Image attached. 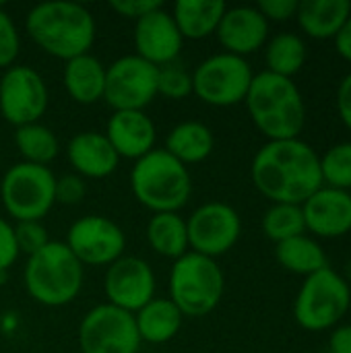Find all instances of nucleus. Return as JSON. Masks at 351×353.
<instances>
[{
  "label": "nucleus",
  "instance_id": "nucleus-17",
  "mask_svg": "<svg viewBox=\"0 0 351 353\" xmlns=\"http://www.w3.org/2000/svg\"><path fill=\"white\" fill-rule=\"evenodd\" d=\"M306 232L319 238H341L351 232V192L321 186L304 205Z\"/></svg>",
  "mask_w": 351,
  "mask_h": 353
},
{
  "label": "nucleus",
  "instance_id": "nucleus-15",
  "mask_svg": "<svg viewBox=\"0 0 351 353\" xmlns=\"http://www.w3.org/2000/svg\"><path fill=\"white\" fill-rule=\"evenodd\" d=\"M155 273L145 259L120 256L106 271L103 292L108 304L124 312H139L145 304H149L155 298Z\"/></svg>",
  "mask_w": 351,
  "mask_h": 353
},
{
  "label": "nucleus",
  "instance_id": "nucleus-11",
  "mask_svg": "<svg viewBox=\"0 0 351 353\" xmlns=\"http://www.w3.org/2000/svg\"><path fill=\"white\" fill-rule=\"evenodd\" d=\"M77 339L81 353H139L143 343L134 316L108 302L83 316Z\"/></svg>",
  "mask_w": 351,
  "mask_h": 353
},
{
  "label": "nucleus",
  "instance_id": "nucleus-9",
  "mask_svg": "<svg viewBox=\"0 0 351 353\" xmlns=\"http://www.w3.org/2000/svg\"><path fill=\"white\" fill-rule=\"evenodd\" d=\"M252 79L254 72L246 58L219 52L192 70V93L207 105L232 108L244 103Z\"/></svg>",
  "mask_w": 351,
  "mask_h": 353
},
{
  "label": "nucleus",
  "instance_id": "nucleus-34",
  "mask_svg": "<svg viewBox=\"0 0 351 353\" xmlns=\"http://www.w3.org/2000/svg\"><path fill=\"white\" fill-rule=\"evenodd\" d=\"M14 238L19 244V252H25L27 256L35 254L46 244H50L48 230L41 221H17L14 223Z\"/></svg>",
  "mask_w": 351,
  "mask_h": 353
},
{
  "label": "nucleus",
  "instance_id": "nucleus-23",
  "mask_svg": "<svg viewBox=\"0 0 351 353\" xmlns=\"http://www.w3.org/2000/svg\"><path fill=\"white\" fill-rule=\"evenodd\" d=\"M132 316L141 341L153 345L172 341L180 333L184 323L182 312L170 298H153Z\"/></svg>",
  "mask_w": 351,
  "mask_h": 353
},
{
  "label": "nucleus",
  "instance_id": "nucleus-41",
  "mask_svg": "<svg viewBox=\"0 0 351 353\" xmlns=\"http://www.w3.org/2000/svg\"><path fill=\"white\" fill-rule=\"evenodd\" d=\"M335 50L343 60L351 62V17L345 21L341 31L335 35Z\"/></svg>",
  "mask_w": 351,
  "mask_h": 353
},
{
  "label": "nucleus",
  "instance_id": "nucleus-37",
  "mask_svg": "<svg viewBox=\"0 0 351 353\" xmlns=\"http://www.w3.org/2000/svg\"><path fill=\"white\" fill-rule=\"evenodd\" d=\"M159 6H163L159 0H112L110 2V8L114 12H118L124 19H132V21H139L141 17L149 14L151 10H155Z\"/></svg>",
  "mask_w": 351,
  "mask_h": 353
},
{
  "label": "nucleus",
  "instance_id": "nucleus-30",
  "mask_svg": "<svg viewBox=\"0 0 351 353\" xmlns=\"http://www.w3.org/2000/svg\"><path fill=\"white\" fill-rule=\"evenodd\" d=\"M263 232L275 244L306 234L302 205L273 203L263 215Z\"/></svg>",
  "mask_w": 351,
  "mask_h": 353
},
{
  "label": "nucleus",
  "instance_id": "nucleus-22",
  "mask_svg": "<svg viewBox=\"0 0 351 353\" xmlns=\"http://www.w3.org/2000/svg\"><path fill=\"white\" fill-rule=\"evenodd\" d=\"M350 17V0H302L296 12L300 29L312 39H335Z\"/></svg>",
  "mask_w": 351,
  "mask_h": 353
},
{
  "label": "nucleus",
  "instance_id": "nucleus-27",
  "mask_svg": "<svg viewBox=\"0 0 351 353\" xmlns=\"http://www.w3.org/2000/svg\"><path fill=\"white\" fill-rule=\"evenodd\" d=\"M275 259L285 271L304 277L314 275L321 269L329 267L323 246L306 234L275 244Z\"/></svg>",
  "mask_w": 351,
  "mask_h": 353
},
{
  "label": "nucleus",
  "instance_id": "nucleus-19",
  "mask_svg": "<svg viewBox=\"0 0 351 353\" xmlns=\"http://www.w3.org/2000/svg\"><path fill=\"white\" fill-rule=\"evenodd\" d=\"M103 134L120 159L124 157L132 161L151 153L157 141V128L151 116H147L141 110L114 112L108 120Z\"/></svg>",
  "mask_w": 351,
  "mask_h": 353
},
{
  "label": "nucleus",
  "instance_id": "nucleus-1",
  "mask_svg": "<svg viewBox=\"0 0 351 353\" xmlns=\"http://www.w3.org/2000/svg\"><path fill=\"white\" fill-rule=\"evenodd\" d=\"M254 188L271 203L304 205L323 184L321 155L302 139L267 141L250 165Z\"/></svg>",
  "mask_w": 351,
  "mask_h": 353
},
{
  "label": "nucleus",
  "instance_id": "nucleus-3",
  "mask_svg": "<svg viewBox=\"0 0 351 353\" xmlns=\"http://www.w3.org/2000/svg\"><path fill=\"white\" fill-rule=\"evenodd\" d=\"M244 103L250 120L269 141L300 139L306 126V103L292 79L269 70L254 74Z\"/></svg>",
  "mask_w": 351,
  "mask_h": 353
},
{
  "label": "nucleus",
  "instance_id": "nucleus-38",
  "mask_svg": "<svg viewBox=\"0 0 351 353\" xmlns=\"http://www.w3.org/2000/svg\"><path fill=\"white\" fill-rule=\"evenodd\" d=\"M298 4H300L298 0H261L257 4V8L263 12V17L267 21L283 23V21H290L292 17H296Z\"/></svg>",
  "mask_w": 351,
  "mask_h": 353
},
{
  "label": "nucleus",
  "instance_id": "nucleus-4",
  "mask_svg": "<svg viewBox=\"0 0 351 353\" xmlns=\"http://www.w3.org/2000/svg\"><path fill=\"white\" fill-rule=\"evenodd\" d=\"M130 188L134 199L155 213H178L192 194V178L184 163L166 149H153L137 159L130 170Z\"/></svg>",
  "mask_w": 351,
  "mask_h": 353
},
{
  "label": "nucleus",
  "instance_id": "nucleus-26",
  "mask_svg": "<svg viewBox=\"0 0 351 353\" xmlns=\"http://www.w3.org/2000/svg\"><path fill=\"white\" fill-rule=\"evenodd\" d=\"M147 242L153 252L166 259H180L188 248L186 219L180 213H155L147 223Z\"/></svg>",
  "mask_w": 351,
  "mask_h": 353
},
{
  "label": "nucleus",
  "instance_id": "nucleus-18",
  "mask_svg": "<svg viewBox=\"0 0 351 353\" xmlns=\"http://www.w3.org/2000/svg\"><path fill=\"white\" fill-rule=\"evenodd\" d=\"M215 35L228 54L246 58L267 43L269 21L257 6H234L223 12Z\"/></svg>",
  "mask_w": 351,
  "mask_h": 353
},
{
  "label": "nucleus",
  "instance_id": "nucleus-8",
  "mask_svg": "<svg viewBox=\"0 0 351 353\" xmlns=\"http://www.w3.org/2000/svg\"><path fill=\"white\" fill-rule=\"evenodd\" d=\"M56 176L46 165L14 163L0 182L4 211L14 221H41L56 205Z\"/></svg>",
  "mask_w": 351,
  "mask_h": 353
},
{
  "label": "nucleus",
  "instance_id": "nucleus-28",
  "mask_svg": "<svg viewBox=\"0 0 351 353\" xmlns=\"http://www.w3.org/2000/svg\"><path fill=\"white\" fill-rule=\"evenodd\" d=\"M306 58H308V50H306L304 39L292 31H283L271 37L265 50L267 70L285 79H292L294 74H298L304 68Z\"/></svg>",
  "mask_w": 351,
  "mask_h": 353
},
{
  "label": "nucleus",
  "instance_id": "nucleus-12",
  "mask_svg": "<svg viewBox=\"0 0 351 353\" xmlns=\"http://www.w3.org/2000/svg\"><path fill=\"white\" fill-rule=\"evenodd\" d=\"M50 103L43 77L27 66L12 64L0 77V114L14 128L39 122Z\"/></svg>",
  "mask_w": 351,
  "mask_h": 353
},
{
  "label": "nucleus",
  "instance_id": "nucleus-35",
  "mask_svg": "<svg viewBox=\"0 0 351 353\" xmlns=\"http://www.w3.org/2000/svg\"><path fill=\"white\" fill-rule=\"evenodd\" d=\"M87 194V182L85 178L77 176V174H64L60 178H56V186H54V196L56 203L60 205H79Z\"/></svg>",
  "mask_w": 351,
  "mask_h": 353
},
{
  "label": "nucleus",
  "instance_id": "nucleus-29",
  "mask_svg": "<svg viewBox=\"0 0 351 353\" xmlns=\"http://www.w3.org/2000/svg\"><path fill=\"white\" fill-rule=\"evenodd\" d=\"M14 145L25 163H35L46 168L60 153V141L56 132L41 122L14 128Z\"/></svg>",
  "mask_w": 351,
  "mask_h": 353
},
{
  "label": "nucleus",
  "instance_id": "nucleus-33",
  "mask_svg": "<svg viewBox=\"0 0 351 353\" xmlns=\"http://www.w3.org/2000/svg\"><path fill=\"white\" fill-rule=\"evenodd\" d=\"M21 37L12 17L0 6V68H10L19 56Z\"/></svg>",
  "mask_w": 351,
  "mask_h": 353
},
{
  "label": "nucleus",
  "instance_id": "nucleus-40",
  "mask_svg": "<svg viewBox=\"0 0 351 353\" xmlns=\"http://www.w3.org/2000/svg\"><path fill=\"white\" fill-rule=\"evenodd\" d=\"M331 353H351V325H339L329 337Z\"/></svg>",
  "mask_w": 351,
  "mask_h": 353
},
{
  "label": "nucleus",
  "instance_id": "nucleus-20",
  "mask_svg": "<svg viewBox=\"0 0 351 353\" xmlns=\"http://www.w3.org/2000/svg\"><path fill=\"white\" fill-rule=\"evenodd\" d=\"M66 157L74 174L85 180L108 178L116 172L120 163V157L106 139V134L97 130H85L74 134L68 141Z\"/></svg>",
  "mask_w": 351,
  "mask_h": 353
},
{
  "label": "nucleus",
  "instance_id": "nucleus-2",
  "mask_svg": "<svg viewBox=\"0 0 351 353\" xmlns=\"http://www.w3.org/2000/svg\"><path fill=\"white\" fill-rule=\"evenodd\" d=\"M25 31L48 56L72 60L89 54L95 43V17L89 8L70 0H50L35 4L25 17Z\"/></svg>",
  "mask_w": 351,
  "mask_h": 353
},
{
  "label": "nucleus",
  "instance_id": "nucleus-21",
  "mask_svg": "<svg viewBox=\"0 0 351 353\" xmlns=\"http://www.w3.org/2000/svg\"><path fill=\"white\" fill-rule=\"evenodd\" d=\"M62 83L72 101L81 105H93L103 99L106 66L93 54L77 56L64 62Z\"/></svg>",
  "mask_w": 351,
  "mask_h": 353
},
{
  "label": "nucleus",
  "instance_id": "nucleus-10",
  "mask_svg": "<svg viewBox=\"0 0 351 353\" xmlns=\"http://www.w3.org/2000/svg\"><path fill=\"white\" fill-rule=\"evenodd\" d=\"M159 68L137 54H126L106 66L103 101L114 112L141 110L157 97Z\"/></svg>",
  "mask_w": 351,
  "mask_h": 353
},
{
  "label": "nucleus",
  "instance_id": "nucleus-24",
  "mask_svg": "<svg viewBox=\"0 0 351 353\" xmlns=\"http://www.w3.org/2000/svg\"><path fill=\"white\" fill-rule=\"evenodd\" d=\"M228 4L223 0H178L172 8L174 23L182 39H205L221 23Z\"/></svg>",
  "mask_w": 351,
  "mask_h": 353
},
{
  "label": "nucleus",
  "instance_id": "nucleus-5",
  "mask_svg": "<svg viewBox=\"0 0 351 353\" xmlns=\"http://www.w3.org/2000/svg\"><path fill=\"white\" fill-rule=\"evenodd\" d=\"M85 267L64 242L50 240L41 250L27 256L23 281L29 298L48 308L70 304L83 288Z\"/></svg>",
  "mask_w": 351,
  "mask_h": 353
},
{
  "label": "nucleus",
  "instance_id": "nucleus-42",
  "mask_svg": "<svg viewBox=\"0 0 351 353\" xmlns=\"http://www.w3.org/2000/svg\"><path fill=\"white\" fill-rule=\"evenodd\" d=\"M0 168H2V149H0Z\"/></svg>",
  "mask_w": 351,
  "mask_h": 353
},
{
  "label": "nucleus",
  "instance_id": "nucleus-16",
  "mask_svg": "<svg viewBox=\"0 0 351 353\" xmlns=\"http://www.w3.org/2000/svg\"><path fill=\"white\" fill-rule=\"evenodd\" d=\"M134 48L137 56L143 60L159 66L176 62V58L182 52V35L174 23L172 12H168L163 6L151 10L149 14L134 21Z\"/></svg>",
  "mask_w": 351,
  "mask_h": 353
},
{
  "label": "nucleus",
  "instance_id": "nucleus-39",
  "mask_svg": "<svg viewBox=\"0 0 351 353\" xmlns=\"http://www.w3.org/2000/svg\"><path fill=\"white\" fill-rule=\"evenodd\" d=\"M337 112L341 122L351 130V72H348L337 87Z\"/></svg>",
  "mask_w": 351,
  "mask_h": 353
},
{
  "label": "nucleus",
  "instance_id": "nucleus-32",
  "mask_svg": "<svg viewBox=\"0 0 351 353\" xmlns=\"http://www.w3.org/2000/svg\"><path fill=\"white\" fill-rule=\"evenodd\" d=\"M157 95H163L174 101L192 95V72H188L184 66H180L176 62L159 66Z\"/></svg>",
  "mask_w": 351,
  "mask_h": 353
},
{
  "label": "nucleus",
  "instance_id": "nucleus-7",
  "mask_svg": "<svg viewBox=\"0 0 351 353\" xmlns=\"http://www.w3.org/2000/svg\"><path fill=\"white\" fill-rule=\"evenodd\" d=\"M351 308L350 283L331 267L308 275L294 302L296 323L310 333L339 327Z\"/></svg>",
  "mask_w": 351,
  "mask_h": 353
},
{
  "label": "nucleus",
  "instance_id": "nucleus-13",
  "mask_svg": "<svg viewBox=\"0 0 351 353\" xmlns=\"http://www.w3.org/2000/svg\"><path fill=\"white\" fill-rule=\"evenodd\" d=\"M188 248L197 254L217 259L230 252L242 236V219L238 211L219 201L197 207L186 219Z\"/></svg>",
  "mask_w": 351,
  "mask_h": 353
},
{
  "label": "nucleus",
  "instance_id": "nucleus-6",
  "mask_svg": "<svg viewBox=\"0 0 351 353\" xmlns=\"http://www.w3.org/2000/svg\"><path fill=\"white\" fill-rule=\"evenodd\" d=\"M225 290V277L215 259L188 250L176 259L170 271V300L184 319H201L211 314Z\"/></svg>",
  "mask_w": 351,
  "mask_h": 353
},
{
  "label": "nucleus",
  "instance_id": "nucleus-31",
  "mask_svg": "<svg viewBox=\"0 0 351 353\" xmlns=\"http://www.w3.org/2000/svg\"><path fill=\"white\" fill-rule=\"evenodd\" d=\"M323 184L339 190H351V143H339L321 157Z\"/></svg>",
  "mask_w": 351,
  "mask_h": 353
},
{
  "label": "nucleus",
  "instance_id": "nucleus-14",
  "mask_svg": "<svg viewBox=\"0 0 351 353\" xmlns=\"http://www.w3.org/2000/svg\"><path fill=\"white\" fill-rule=\"evenodd\" d=\"M64 244L83 267H110L124 256L126 236L114 219L85 215L68 228Z\"/></svg>",
  "mask_w": 351,
  "mask_h": 353
},
{
  "label": "nucleus",
  "instance_id": "nucleus-25",
  "mask_svg": "<svg viewBox=\"0 0 351 353\" xmlns=\"http://www.w3.org/2000/svg\"><path fill=\"white\" fill-rule=\"evenodd\" d=\"M163 149L188 168L192 163L205 161L213 153L215 134L199 120H184L168 132Z\"/></svg>",
  "mask_w": 351,
  "mask_h": 353
},
{
  "label": "nucleus",
  "instance_id": "nucleus-36",
  "mask_svg": "<svg viewBox=\"0 0 351 353\" xmlns=\"http://www.w3.org/2000/svg\"><path fill=\"white\" fill-rule=\"evenodd\" d=\"M19 244L14 238V225L0 217V273H8V269L19 259Z\"/></svg>",
  "mask_w": 351,
  "mask_h": 353
}]
</instances>
